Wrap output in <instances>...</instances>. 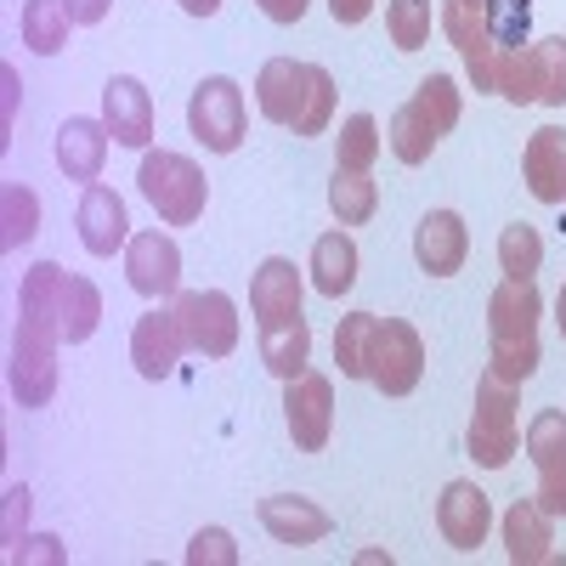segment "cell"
I'll use <instances>...</instances> for the list:
<instances>
[{
  "mask_svg": "<svg viewBox=\"0 0 566 566\" xmlns=\"http://www.w3.org/2000/svg\"><path fill=\"white\" fill-rule=\"evenodd\" d=\"M255 108L272 125H290L295 136H323V125L335 119V74L317 63L272 57L255 74Z\"/></svg>",
  "mask_w": 566,
  "mask_h": 566,
  "instance_id": "7a4b0ae2",
  "label": "cell"
},
{
  "mask_svg": "<svg viewBox=\"0 0 566 566\" xmlns=\"http://www.w3.org/2000/svg\"><path fill=\"white\" fill-rule=\"evenodd\" d=\"M386 136H391V154H397L402 165H424V159L437 154V142H442V136H437L431 125H424V119L413 114V103H402V108L391 114Z\"/></svg>",
  "mask_w": 566,
  "mask_h": 566,
  "instance_id": "1f68e13d",
  "label": "cell"
},
{
  "mask_svg": "<svg viewBox=\"0 0 566 566\" xmlns=\"http://www.w3.org/2000/svg\"><path fill=\"white\" fill-rule=\"evenodd\" d=\"M187 560L193 566H239V544H232V533H221V527H205V533H193V544H187Z\"/></svg>",
  "mask_w": 566,
  "mask_h": 566,
  "instance_id": "8d00e7d4",
  "label": "cell"
},
{
  "mask_svg": "<svg viewBox=\"0 0 566 566\" xmlns=\"http://www.w3.org/2000/svg\"><path fill=\"white\" fill-rule=\"evenodd\" d=\"M437 527L453 549H482L488 544V527H493V504L476 482H448L442 499H437Z\"/></svg>",
  "mask_w": 566,
  "mask_h": 566,
  "instance_id": "9a60e30c",
  "label": "cell"
},
{
  "mask_svg": "<svg viewBox=\"0 0 566 566\" xmlns=\"http://www.w3.org/2000/svg\"><path fill=\"white\" fill-rule=\"evenodd\" d=\"M0 80H7V130H12V108H18V74L0 69Z\"/></svg>",
  "mask_w": 566,
  "mask_h": 566,
  "instance_id": "ee69618b",
  "label": "cell"
},
{
  "mask_svg": "<svg viewBox=\"0 0 566 566\" xmlns=\"http://www.w3.org/2000/svg\"><path fill=\"white\" fill-rule=\"evenodd\" d=\"M97 323H103V295H97V283H91V277H63L57 335H63L69 346H80V340L97 335Z\"/></svg>",
  "mask_w": 566,
  "mask_h": 566,
  "instance_id": "484cf974",
  "label": "cell"
},
{
  "mask_svg": "<svg viewBox=\"0 0 566 566\" xmlns=\"http://www.w3.org/2000/svg\"><path fill=\"white\" fill-rule=\"evenodd\" d=\"M306 357H312V328L306 317H283V323H261V363L277 374L283 386L306 374Z\"/></svg>",
  "mask_w": 566,
  "mask_h": 566,
  "instance_id": "cb8c5ba5",
  "label": "cell"
},
{
  "mask_svg": "<svg viewBox=\"0 0 566 566\" xmlns=\"http://www.w3.org/2000/svg\"><path fill=\"white\" fill-rule=\"evenodd\" d=\"M312 283L328 301H340L357 283V244L346 239V232H323V239L312 244Z\"/></svg>",
  "mask_w": 566,
  "mask_h": 566,
  "instance_id": "d4e9b609",
  "label": "cell"
},
{
  "mask_svg": "<svg viewBox=\"0 0 566 566\" xmlns=\"http://www.w3.org/2000/svg\"><path fill=\"white\" fill-rule=\"evenodd\" d=\"M386 34L397 52H419L431 40V0H391L386 7Z\"/></svg>",
  "mask_w": 566,
  "mask_h": 566,
  "instance_id": "e575fe53",
  "label": "cell"
},
{
  "mask_svg": "<svg viewBox=\"0 0 566 566\" xmlns=\"http://www.w3.org/2000/svg\"><path fill=\"white\" fill-rule=\"evenodd\" d=\"M522 176L538 205H566V130L560 125L533 130L527 154H522Z\"/></svg>",
  "mask_w": 566,
  "mask_h": 566,
  "instance_id": "d6986e66",
  "label": "cell"
},
{
  "mask_svg": "<svg viewBox=\"0 0 566 566\" xmlns=\"http://www.w3.org/2000/svg\"><path fill=\"white\" fill-rule=\"evenodd\" d=\"M522 448V419H515V386L499 374H482L476 386V413H470V459L482 470H504Z\"/></svg>",
  "mask_w": 566,
  "mask_h": 566,
  "instance_id": "8992f818",
  "label": "cell"
},
{
  "mask_svg": "<svg viewBox=\"0 0 566 566\" xmlns=\"http://www.w3.org/2000/svg\"><path fill=\"white\" fill-rule=\"evenodd\" d=\"M408 103H413V114H419L424 125H431L437 136H448V130L459 125V85H453L448 74H431V80H419Z\"/></svg>",
  "mask_w": 566,
  "mask_h": 566,
  "instance_id": "f546056e",
  "label": "cell"
},
{
  "mask_svg": "<svg viewBox=\"0 0 566 566\" xmlns=\"http://www.w3.org/2000/svg\"><path fill=\"white\" fill-rule=\"evenodd\" d=\"M424 374V340L402 317H374L368 335V386L380 397H408Z\"/></svg>",
  "mask_w": 566,
  "mask_h": 566,
  "instance_id": "52a82bcc",
  "label": "cell"
},
{
  "mask_svg": "<svg viewBox=\"0 0 566 566\" xmlns=\"http://www.w3.org/2000/svg\"><path fill=\"white\" fill-rule=\"evenodd\" d=\"M504 555H510L515 566H544V560H555V549H549V515L538 510V499H515V504L504 510Z\"/></svg>",
  "mask_w": 566,
  "mask_h": 566,
  "instance_id": "603a6c76",
  "label": "cell"
},
{
  "mask_svg": "<svg viewBox=\"0 0 566 566\" xmlns=\"http://www.w3.org/2000/svg\"><path fill=\"white\" fill-rule=\"evenodd\" d=\"M69 0H23V45L40 57H57L69 45Z\"/></svg>",
  "mask_w": 566,
  "mask_h": 566,
  "instance_id": "83f0119b",
  "label": "cell"
},
{
  "mask_svg": "<svg viewBox=\"0 0 566 566\" xmlns=\"http://www.w3.org/2000/svg\"><path fill=\"white\" fill-rule=\"evenodd\" d=\"M442 34L459 45L470 85H476V91H499V57L504 52H499V40L488 34L482 12L470 7V0H448V7H442Z\"/></svg>",
  "mask_w": 566,
  "mask_h": 566,
  "instance_id": "7c38bea8",
  "label": "cell"
},
{
  "mask_svg": "<svg viewBox=\"0 0 566 566\" xmlns=\"http://www.w3.org/2000/svg\"><path fill=\"white\" fill-rule=\"evenodd\" d=\"M103 125L119 148H148L154 142V97L148 85L130 80V74H114L103 85Z\"/></svg>",
  "mask_w": 566,
  "mask_h": 566,
  "instance_id": "5bb4252c",
  "label": "cell"
},
{
  "mask_svg": "<svg viewBox=\"0 0 566 566\" xmlns=\"http://www.w3.org/2000/svg\"><path fill=\"white\" fill-rule=\"evenodd\" d=\"M374 159H380V125H374V114H352L340 125V154L335 165L340 170H368Z\"/></svg>",
  "mask_w": 566,
  "mask_h": 566,
  "instance_id": "d590c367",
  "label": "cell"
},
{
  "mask_svg": "<svg viewBox=\"0 0 566 566\" xmlns=\"http://www.w3.org/2000/svg\"><path fill=\"white\" fill-rule=\"evenodd\" d=\"M261 527L290 544V549H306V544H323L328 538V510H317L312 499L301 493H277V499H261Z\"/></svg>",
  "mask_w": 566,
  "mask_h": 566,
  "instance_id": "ffe728a7",
  "label": "cell"
},
{
  "mask_svg": "<svg viewBox=\"0 0 566 566\" xmlns=\"http://www.w3.org/2000/svg\"><path fill=\"white\" fill-rule=\"evenodd\" d=\"M29 504H34V493H29V488H7V527H0L7 560H18V549H23V522H29Z\"/></svg>",
  "mask_w": 566,
  "mask_h": 566,
  "instance_id": "74e56055",
  "label": "cell"
},
{
  "mask_svg": "<svg viewBox=\"0 0 566 566\" xmlns=\"http://www.w3.org/2000/svg\"><path fill=\"white\" fill-rule=\"evenodd\" d=\"M125 277H130V290L148 295V301L176 295V283H181V250H176V239H165V232H130V244H125Z\"/></svg>",
  "mask_w": 566,
  "mask_h": 566,
  "instance_id": "4fadbf2b",
  "label": "cell"
},
{
  "mask_svg": "<svg viewBox=\"0 0 566 566\" xmlns=\"http://www.w3.org/2000/svg\"><path fill=\"white\" fill-rule=\"evenodd\" d=\"M464 255H470V232H464V221H459L453 210H431V216L419 221V232H413V261H419V272L453 277V272L464 266Z\"/></svg>",
  "mask_w": 566,
  "mask_h": 566,
  "instance_id": "ac0fdd59",
  "label": "cell"
},
{
  "mask_svg": "<svg viewBox=\"0 0 566 566\" xmlns=\"http://www.w3.org/2000/svg\"><path fill=\"white\" fill-rule=\"evenodd\" d=\"M18 560H69V549H63L57 538H29V544L18 549Z\"/></svg>",
  "mask_w": 566,
  "mask_h": 566,
  "instance_id": "ab89813d",
  "label": "cell"
},
{
  "mask_svg": "<svg viewBox=\"0 0 566 566\" xmlns=\"http://www.w3.org/2000/svg\"><path fill=\"white\" fill-rule=\"evenodd\" d=\"M181 12H193V18H216V12H221V0H181Z\"/></svg>",
  "mask_w": 566,
  "mask_h": 566,
  "instance_id": "7bdbcfd3",
  "label": "cell"
},
{
  "mask_svg": "<svg viewBox=\"0 0 566 566\" xmlns=\"http://www.w3.org/2000/svg\"><path fill=\"white\" fill-rule=\"evenodd\" d=\"M328 12H335V23H363L374 12V0H328Z\"/></svg>",
  "mask_w": 566,
  "mask_h": 566,
  "instance_id": "b9f144b4",
  "label": "cell"
},
{
  "mask_svg": "<svg viewBox=\"0 0 566 566\" xmlns=\"http://www.w3.org/2000/svg\"><path fill=\"white\" fill-rule=\"evenodd\" d=\"M283 419H290V437L301 453H323L328 431H335V386L328 374H295L290 391H283Z\"/></svg>",
  "mask_w": 566,
  "mask_h": 566,
  "instance_id": "30bf717a",
  "label": "cell"
},
{
  "mask_svg": "<svg viewBox=\"0 0 566 566\" xmlns=\"http://www.w3.org/2000/svg\"><path fill=\"white\" fill-rule=\"evenodd\" d=\"M136 187H142V199H148L159 210L165 227H193L205 216V199H210V181L205 170L187 159V154H142V170H136Z\"/></svg>",
  "mask_w": 566,
  "mask_h": 566,
  "instance_id": "3957f363",
  "label": "cell"
},
{
  "mask_svg": "<svg viewBox=\"0 0 566 566\" xmlns=\"http://www.w3.org/2000/svg\"><path fill=\"white\" fill-rule=\"evenodd\" d=\"M187 125H193V136L205 142L210 154H232L244 142V125H250V108H244V91L232 85L227 74H210L193 103H187Z\"/></svg>",
  "mask_w": 566,
  "mask_h": 566,
  "instance_id": "ba28073f",
  "label": "cell"
},
{
  "mask_svg": "<svg viewBox=\"0 0 566 566\" xmlns=\"http://www.w3.org/2000/svg\"><path fill=\"white\" fill-rule=\"evenodd\" d=\"M250 312L261 323H283V317H301V272L295 261L266 255L250 277Z\"/></svg>",
  "mask_w": 566,
  "mask_h": 566,
  "instance_id": "44dd1931",
  "label": "cell"
},
{
  "mask_svg": "<svg viewBox=\"0 0 566 566\" xmlns=\"http://www.w3.org/2000/svg\"><path fill=\"white\" fill-rule=\"evenodd\" d=\"M57 312H18V340H12V397L23 408H45L57 391Z\"/></svg>",
  "mask_w": 566,
  "mask_h": 566,
  "instance_id": "5b68a950",
  "label": "cell"
},
{
  "mask_svg": "<svg viewBox=\"0 0 566 566\" xmlns=\"http://www.w3.org/2000/svg\"><path fill=\"white\" fill-rule=\"evenodd\" d=\"M368 335H374V312H352L335 328V363L346 380H368Z\"/></svg>",
  "mask_w": 566,
  "mask_h": 566,
  "instance_id": "d6a6232c",
  "label": "cell"
},
{
  "mask_svg": "<svg viewBox=\"0 0 566 566\" xmlns=\"http://www.w3.org/2000/svg\"><path fill=\"white\" fill-rule=\"evenodd\" d=\"M538 261H544V239H538V227L515 221V227H504V232H499V266H504V277H533V272H538Z\"/></svg>",
  "mask_w": 566,
  "mask_h": 566,
  "instance_id": "836d02e7",
  "label": "cell"
},
{
  "mask_svg": "<svg viewBox=\"0 0 566 566\" xmlns=\"http://www.w3.org/2000/svg\"><path fill=\"white\" fill-rule=\"evenodd\" d=\"M538 317H544V295L533 277H504L493 301H488V374H499L504 386H522L538 374Z\"/></svg>",
  "mask_w": 566,
  "mask_h": 566,
  "instance_id": "6da1fadb",
  "label": "cell"
},
{
  "mask_svg": "<svg viewBox=\"0 0 566 566\" xmlns=\"http://www.w3.org/2000/svg\"><path fill=\"white\" fill-rule=\"evenodd\" d=\"M80 244L91 255H114L130 244V216H125V199L114 193V187L91 181L85 199H80Z\"/></svg>",
  "mask_w": 566,
  "mask_h": 566,
  "instance_id": "e0dca14e",
  "label": "cell"
},
{
  "mask_svg": "<svg viewBox=\"0 0 566 566\" xmlns=\"http://www.w3.org/2000/svg\"><path fill=\"white\" fill-rule=\"evenodd\" d=\"M328 210H335L340 227H363L374 210H380V187L368 181V170H340L328 176Z\"/></svg>",
  "mask_w": 566,
  "mask_h": 566,
  "instance_id": "4316f807",
  "label": "cell"
},
{
  "mask_svg": "<svg viewBox=\"0 0 566 566\" xmlns=\"http://www.w3.org/2000/svg\"><path fill=\"white\" fill-rule=\"evenodd\" d=\"M108 7H114V0H69V18L91 29V23H103V18H108Z\"/></svg>",
  "mask_w": 566,
  "mask_h": 566,
  "instance_id": "60d3db41",
  "label": "cell"
},
{
  "mask_svg": "<svg viewBox=\"0 0 566 566\" xmlns=\"http://www.w3.org/2000/svg\"><path fill=\"white\" fill-rule=\"evenodd\" d=\"M108 125L103 119H69L63 130H57V165H63V176L69 181H97L103 176V159H108Z\"/></svg>",
  "mask_w": 566,
  "mask_h": 566,
  "instance_id": "7402d4cb",
  "label": "cell"
},
{
  "mask_svg": "<svg viewBox=\"0 0 566 566\" xmlns=\"http://www.w3.org/2000/svg\"><path fill=\"white\" fill-rule=\"evenodd\" d=\"M482 23L499 40V52H522L533 34V0H482Z\"/></svg>",
  "mask_w": 566,
  "mask_h": 566,
  "instance_id": "f1b7e54d",
  "label": "cell"
},
{
  "mask_svg": "<svg viewBox=\"0 0 566 566\" xmlns=\"http://www.w3.org/2000/svg\"><path fill=\"white\" fill-rule=\"evenodd\" d=\"M555 323H560V340H566V283H560V295H555Z\"/></svg>",
  "mask_w": 566,
  "mask_h": 566,
  "instance_id": "f6af8a7d",
  "label": "cell"
},
{
  "mask_svg": "<svg viewBox=\"0 0 566 566\" xmlns=\"http://www.w3.org/2000/svg\"><path fill=\"white\" fill-rule=\"evenodd\" d=\"M176 323H181L187 352H199V357H227L232 346H239V312H232V301L221 290L176 295Z\"/></svg>",
  "mask_w": 566,
  "mask_h": 566,
  "instance_id": "9c48e42d",
  "label": "cell"
},
{
  "mask_svg": "<svg viewBox=\"0 0 566 566\" xmlns=\"http://www.w3.org/2000/svg\"><path fill=\"white\" fill-rule=\"evenodd\" d=\"M255 7H261V12L272 18V23H301L312 0H255Z\"/></svg>",
  "mask_w": 566,
  "mask_h": 566,
  "instance_id": "f35d334b",
  "label": "cell"
},
{
  "mask_svg": "<svg viewBox=\"0 0 566 566\" xmlns=\"http://www.w3.org/2000/svg\"><path fill=\"white\" fill-rule=\"evenodd\" d=\"M187 340H181V323H176V306L170 312H142L136 328H130V363L142 380H170L176 363H181Z\"/></svg>",
  "mask_w": 566,
  "mask_h": 566,
  "instance_id": "2e32d148",
  "label": "cell"
},
{
  "mask_svg": "<svg viewBox=\"0 0 566 566\" xmlns=\"http://www.w3.org/2000/svg\"><path fill=\"white\" fill-rule=\"evenodd\" d=\"M527 459L538 470V510L544 515H566V413L544 408L527 424Z\"/></svg>",
  "mask_w": 566,
  "mask_h": 566,
  "instance_id": "8fae6325",
  "label": "cell"
},
{
  "mask_svg": "<svg viewBox=\"0 0 566 566\" xmlns=\"http://www.w3.org/2000/svg\"><path fill=\"white\" fill-rule=\"evenodd\" d=\"M40 232V199L29 193V187H7L0 193V250H18V244H29Z\"/></svg>",
  "mask_w": 566,
  "mask_h": 566,
  "instance_id": "4dcf8cb0",
  "label": "cell"
},
{
  "mask_svg": "<svg viewBox=\"0 0 566 566\" xmlns=\"http://www.w3.org/2000/svg\"><path fill=\"white\" fill-rule=\"evenodd\" d=\"M499 97H510L515 108L527 103H549L566 108V40H527L522 52H504L499 57Z\"/></svg>",
  "mask_w": 566,
  "mask_h": 566,
  "instance_id": "277c9868",
  "label": "cell"
}]
</instances>
